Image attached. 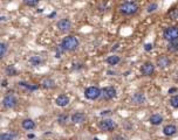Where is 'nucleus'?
<instances>
[{"instance_id": "29", "label": "nucleus", "mask_w": 178, "mask_h": 140, "mask_svg": "<svg viewBox=\"0 0 178 140\" xmlns=\"http://www.w3.org/2000/svg\"><path fill=\"white\" fill-rule=\"evenodd\" d=\"M169 15H170V18H172V19H178V8L170 11V12H169Z\"/></svg>"}, {"instance_id": "31", "label": "nucleus", "mask_w": 178, "mask_h": 140, "mask_svg": "<svg viewBox=\"0 0 178 140\" xmlns=\"http://www.w3.org/2000/svg\"><path fill=\"white\" fill-rule=\"evenodd\" d=\"M110 113H111L110 110H106V111L101 112V116H106V114H110Z\"/></svg>"}, {"instance_id": "33", "label": "nucleus", "mask_w": 178, "mask_h": 140, "mask_svg": "<svg viewBox=\"0 0 178 140\" xmlns=\"http://www.w3.org/2000/svg\"><path fill=\"white\" fill-rule=\"evenodd\" d=\"M2 86H7V82H6V81H2Z\"/></svg>"}, {"instance_id": "10", "label": "nucleus", "mask_w": 178, "mask_h": 140, "mask_svg": "<svg viewBox=\"0 0 178 140\" xmlns=\"http://www.w3.org/2000/svg\"><path fill=\"white\" fill-rule=\"evenodd\" d=\"M171 64V60L170 57L166 55H159L157 57V61H156V65L158 67L159 69H166L169 68Z\"/></svg>"}, {"instance_id": "6", "label": "nucleus", "mask_w": 178, "mask_h": 140, "mask_svg": "<svg viewBox=\"0 0 178 140\" xmlns=\"http://www.w3.org/2000/svg\"><path fill=\"white\" fill-rule=\"evenodd\" d=\"M98 128L104 132H111L116 128V123L112 119H103L98 123Z\"/></svg>"}, {"instance_id": "14", "label": "nucleus", "mask_w": 178, "mask_h": 140, "mask_svg": "<svg viewBox=\"0 0 178 140\" xmlns=\"http://www.w3.org/2000/svg\"><path fill=\"white\" fill-rule=\"evenodd\" d=\"M40 86L43 89H46V90H51V89H54L56 86L55 84V81L51 77H45V78H42L41 83H40Z\"/></svg>"}, {"instance_id": "8", "label": "nucleus", "mask_w": 178, "mask_h": 140, "mask_svg": "<svg viewBox=\"0 0 178 140\" xmlns=\"http://www.w3.org/2000/svg\"><path fill=\"white\" fill-rule=\"evenodd\" d=\"M117 95V91L116 89L111 86V85H109V86H104L102 89V98L104 100H111L114 98L116 97Z\"/></svg>"}, {"instance_id": "20", "label": "nucleus", "mask_w": 178, "mask_h": 140, "mask_svg": "<svg viewBox=\"0 0 178 140\" xmlns=\"http://www.w3.org/2000/svg\"><path fill=\"white\" fill-rule=\"evenodd\" d=\"M169 53H177L178 51V40L176 41L168 42V47H166Z\"/></svg>"}, {"instance_id": "2", "label": "nucleus", "mask_w": 178, "mask_h": 140, "mask_svg": "<svg viewBox=\"0 0 178 140\" xmlns=\"http://www.w3.org/2000/svg\"><path fill=\"white\" fill-rule=\"evenodd\" d=\"M138 9H140V6L135 1H124L118 6V12L126 16L135 15L138 12Z\"/></svg>"}, {"instance_id": "26", "label": "nucleus", "mask_w": 178, "mask_h": 140, "mask_svg": "<svg viewBox=\"0 0 178 140\" xmlns=\"http://www.w3.org/2000/svg\"><path fill=\"white\" fill-rule=\"evenodd\" d=\"M29 62H31L33 65H35V67H37V65H39L40 63H41L42 60H41V57H40V56L34 55V56H32V57L29 58Z\"/></svg>"}, {"instance_id": "27", "label": "nucleus", "mask_w": 178, "mask_h": 140, "mask_svg": "<svg viewBox=\"0 0 178 140\" xmlns=\"http://www.w3.org/2000/svg\"><path fill=\"white\" fill-rule=\"evenodd\" d=\"M170 105L175 109H178V93L177 95H173L170 98Z\"/></svg>"}, {"instance_id": "24", "label": "nucleus", "mask_w": 178, "mask_h": 140, "mask_svg": "<svg viewBox=\"0 0 178 140\" xmlns=\"http://www.w3.org/2000/svg\"><path fill=\"white\" fill-rule=\"evenodd\" d=\"M157 9H158V4L155 2V1L150 2V4L146 6V12H148V13H154V12H156Z\"/></svg>"}, {"instance_id": "21", "label": "nucleus", "mask_w": 178, "mask_h": 140, "mask_svg": "<svg viewBox=\"0 0 178 140\" xmlns=\"http://www.w3.org/2000/svg\"><path fill=\"white\" fill-rule=\"evenodd\" d=\"M5 72H6V75H8V76H17L18 75V70H17V68L13 64H11L6 67Z\"/></svg>"}, {"instance_id": "22", "label": "nucleus", "mask_w": 178, "mask_h": 140, "mask_svg": "<svg viewBox=\"0 0 178 140\" xmlns=\"http://www.w3.org/2000/svg\"><path fill=\"white\" fill-rule=\"evenodd\" d=\"M7 50H8V44L6 42H1L0 43V58H4Z\"/></svg>"}, {"instance_id": "4", "label": "nucleus", "mask_w": 178, "mask_h": 140, "mask_svg": "<svg viewBox=\"0 0 178 140\" xmlns=\"http://www.w3.org/2000/svg\"><path fill=\"white\" fill-rule=\"evenodd\" d=\"M164 40L168 42L178 40V26H169L163 30Z\"/></svg>"}, {"instance_id": "28", "label": "nucleus", "mask_w": 178, "mask_h": 140, "mask_svg": "<svg viewBox=\"0 0 178 140\" xmlns=\"http://www.w3.org/2000/svg\"><path fill=\"white\" fill-rule=\"evenodd\" d=\"M23 4L26 6H29V7H34V6H37L39 4V0H25Z\"/></svg>"}, {"instance_id": "13", "label": "nucleus", "mask_w": 178, "mask_h": 140, "mask_svg": "<svg viewBox=\"0 0 178 140\" xmlns=\"http://www.w3.org/2000/svg\"><path fill=\"white\" fill-rule=\"evenodd\" d=\"M70 99L69 97L67 96V95H65V93H61V95H59L57 97H56L55 99V104L57 105V106L60 107H66L68 104H69Z\"/></svg>"}, {"instance_id": "17", "label": "nucleus", "mask_w": 178, "mask_h": 140, "mask_svg": "<svg viewBox=\"0 0 178 140\" xmlns=\"http://www.w3.org/2000/svg\"><path fill=\"white\" fill-rule=\"evenodd\" d=\"M21 126H22L23 130L26 131H32L35 128V123L31 119V118H26L21 121Z\"/></svg>"}, {"instance_id": "19", "label": "nucleus", "mask_w": 178, "mask_h": 140, "mask_svg": "<svg viewBox=\"0 0 178 140\" xmlns=\"http://www.w3.org/2000/svg\"><path fill=\"white\" fill-rule=\"evenodd\" d=\"M18 86L19 88L26 89V90H29V91H34V90L39 89V85H35V84H32V83H27V82H19Z\"/></svg>"}, {"instance_id": "3", "label": "nucleus", "mask_w": 178, "mask_h": 140, "mask_svg": "<svg viewBox=\"0 0 178 140\" xmlns=\"http://www.w3.org/2000/svg\"><path fill=\"white\" fill-rule=\"evenodd\" d=\"M83 95L89 100H95V99L102 97V89H100L98 86H88L84 90Z\"/></svg>"}, {"instance_id": "11", "label": "nucleus", "mask_w": 178, "mask_h": 140, "mask_svg": "<svg viewBox=\"0 0 178 140\" xmlns=\"http://www.w3.org/2000/svg\"><path fill=\"white\" fill-rule=\"evenodd\" d=\"M145 100H146V97H145L144 92H135L131 96V102L135 105H142L145 103Z\"/></svg>"}, {"instance_id": "30", "label": "nucleus", "mask_w": 178, "mask_h": 140, "mask_svg": "<svg viewBox=\"0 0 178 140\" xmlns=\"http://www.w3.org/2000/svg\"><path fill=\"white\" fill-rule=\"evenodd\" d=\"M144 49L146 51H150L152 49V43H145L144 44Z\"/></svg>"}, {"instance_id": "15", "label": "nucleus", "mask_w": 178, "mask_h": 140, "mask_svg": "<svg viewBox=\"0 0 178 140\" xmlns=\"http://www.w3.org/2000/svg\"><path fill=\"white\" fill-rule=\"evenodd\" d=\"M177 131L178 128L175 124H168L163 127V134L166 135V137H172L177 133Z\"/></svg>"}, {"instance_id": "32", "label": "nucleus", "mask_w": 178, "mask_h": 140, "mask_svg": "<svg viewBox=\"0 0 178 140\" xmlns=\"http://www.w3.org/2000/svg\"><path fill=\"white\" fill-rule=\"evenodd\" d=\"M176 91H177V88H172V89H170V90H169V93L176 92Z\"/></svg>"}, {"instance_id": "9", "label": "nucleus", "mask_w": 178, "mask_h": 140, "mask_svg": "<svg viewBox=\"0 0 178 140\" xmlns=\"http://www.w3.org/2000/svg\"><path fill=\"white\" fill-rule=\"evenodd\" d=\"M72 26H73L72 21L67 18L60 19V20L56 22V27H57V29H59L60 32H63V33L70 30V29H72Z\"/></svg>"}, {"instance_id": "7", "label": "nucleus", "mask_w": 178, "mask_h": 140, "mask_svg": "<svg viewBox=\"0 0 178 140\" xmlns=\"http://www.w3.org/2000/svg\"><path fill=\"white\" fill-rule=\"evenodd\" d=\"M140 71L142 76H146V77L151 76L155 72V64L152 62H150V61H146V62H144L143 64L141 65Z\"/></svg>"}, {"instance_id": "25", "label": "nucleus", "mask_w": 178, "mask_h": 140, "mask_svg": "<svg viewBox=\"0 0 178 140\" xmlns=\"http://www.w3.org/2000/svg\"><path fill=\"white\" fill-rule=\"evenodd\" d=\"M14 139V134L11 132H4L0 135V140H13Z\"/></svg>"}, {"instance_id": "5", "label": "nucleus", "mask_w": 178, "mask_h": 140, "mask_svg": "<svg viewBox=\"0 0 178 140\" xmlns=\"http://www.w3.org/2000/svg\"><path fill=\"white\" fill-rule=\"evenodd\" d=\"M18 105V98L15 97V95L12 92H8L7 95H5L2 98V106L5 109H14V107Z\"/></svg>"}, {"instance_id": "18", "label": "nucleus", "mask_w": 178, "mask_h": 140, "mask_svg": "<svg viewBox=\"0 0 178 140\" xmlns=\"http://www.w3.org/2000/svg\"><path fill=\"white\" fill-rule=\"evenodd\" d=\"M106 62L109 65H116L121 62V57L118 55H116V54H112V55L108 56L107 58H106Z\"/></svg>"}, {"instance_id": "1", "label": "nucleus", "mask_w": 178, "mask_h": 140, "mask_svg": "<svg viewBox=\"0 0 178 140\" xmlns=\"http://www.w3.org/2000/svg\"><path fill=\"white\" fill-rule=\"evenodd\" d=\"M80 46L79 39L74 35H67L62 39L60 43V47L63 49V51H75Z\"/></svg>"}, {"instance_id": "23", "label": "nucleus", "mask_w": 178, "mask_h": 140, "mask_svg": "<svg viewBox=\"0 0 178 140\" xmlns=\"http://www.w3.org/2000/svg\"><path fill=\"white\" fill-rule=\"evenodd\" d=\"M68 114H66V113H61V114H59L57 116V118H56V121L60 124V125H65L66 123H67V120H68Z\"/></svg>"}, {"instance_id": "16", "label": "nucleus", "mask_w": 178, "mask_h": 140, "mask_svg": "<svg viewBox=\"0 0 178 140\" xmlns=\"http://www.w3.org/2000/svg\"><path fill=\"white\" fill-rule=\"evenodd\" d=\"M149 123L154 126H158L163 123V116L159 113H154L149 117Z\"/></svg>"}, {"instance_id": "34", "label": "nucleus", "mask_w": 178, "mask_h": 140, "mask_svg": "<svg viewBox=\"0 0 178 140\" xmlns=\"http://www.w3.org/2000/svg\"><path fill=\"white\" fill-rule=\"evenodd\" d=\"M29 138H31V139H33V138H34V135H33V134H28V139H29Z\"/></svg>"}, {"instance_id": "12", "label": "nucleus", "mask_w": 178, "mask_h": 140, "mask_svg": "<svg viewBox=\"0 0 178 140\" xmlns=\"http://www.w3.org/2000/svg\"><path fill=\"white\" fill-rule=\"evenodd\" d=\"M87 119V116L84 114L83 112H75L70 117V120L73 124H82Z\"/></svg>"}]
</instances>
